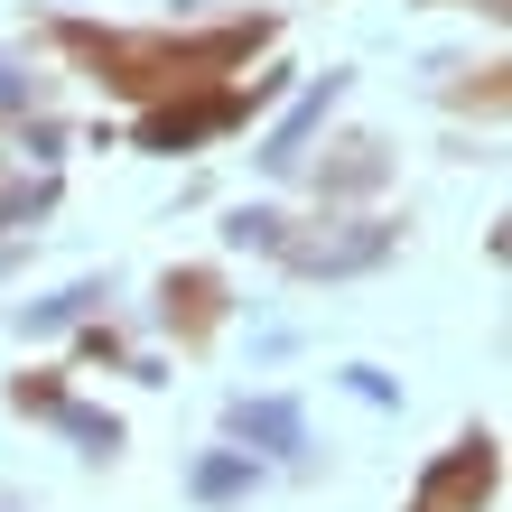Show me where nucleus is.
I'll list each match as a JSON object with an SVG mask.
<instances>
[{"mask_svg":"<svg viewBox=\"0 0 512 512\" xmlns=\"http://www.w3.org/2000/svg\"><path fill=\"white\" fill-rule=\"evenodd\" d=\"M0 103H19V66H10V56H0Z\"/></svg>","mask_w":512,"mask_h":512,"instance_id":"nucleus-3","label":"nucleus"},{"mask_svg":"<svg viewBox=\"0 0 512 512\" xmlns=\"http://www.w3.org/2000/svg\"><path fill=\"white\" fill-rule=\"evenodd\" d=\"M233 429H243V438H270V447H298V410L289 401H243V410H233Z\"/></svg>","mask_w":512,"mask_h":512,"instance_id":"nucleus-1","label":"nucleus"},{"mask_svg":"<svg viewBox=\"0 0 512 512\" xmlns=\"http://www.w3.org/2000/svg\"><path fill=\"white\" fill-rule=\"evenodd\" d=\"M243 485H252L243 457H205V466H196V494H243Z\"/></svg>","mask_w":512,"mask_h":512,"instance_id":"nucleus-2","label":"nucleus"}]
</instances>
